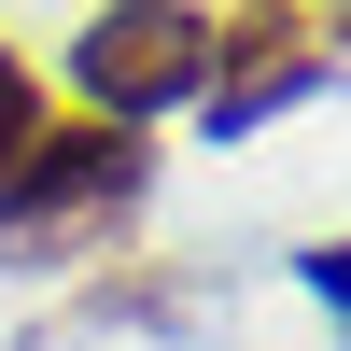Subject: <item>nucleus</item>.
Here are the masks:
<instances>
[{"instance_id":"obj_2","label":"nucleus","mask_w":351,"mask_h":351,"mask_svg":"<svg viewBox=\"0 0 351 351\" xmlns=\"http://www.w3.org/2000/svg\"><path fill=\"white\" fill-rule=\"evenodd\" d=\"M197 71H211V14H197V0H99V14L71 28V99L112 112V127L197 99Z\"/></svg>"},{"instance_id":"obj_4","label":"nucleus","mask_w":351,"mask_h":351,"mask_svg":"<svg viewBox=\"0 0 351 351\" xmlns=\"http://www.w3.org/2000/svg\"><path fill=\"white\" fill-rule=\"evenodd\" d=\"M28 127H43V84H28V56H14V43H0V155H14V141H28Z\"/></svg>"},{"instance_id":"obj_3","label":"nucleus","mask_w":351,"mask_h":351,"mask_svg":"<svg viewBox=\"0 0 351 351\" xmlns=\"http://www.w3.org/2000/svg\"><path fill=\"white\" fill-rule=\"evenodd\" d=\"M324 71H337V28L309 14V0H239V14H211V71H197V112L239 141V127H267L281 99H309Z\"/></svg>"},{"instance_id":"obj_1","label":"nucleus","mask_w":351,"mask_h":351,"mask_svg":"<svg viewBox=\"0 0 351 351\" xmlns=\"http://www.w3.org/2000/svg\"><path fill=\"white\" fill-rule=\"evenodd\" d=\"M141 169H155L141 127H112V112H71V127H56V112H43V127L0 155V239H14V253H84L141 197Z\"/></svg>"}]
</instances>
